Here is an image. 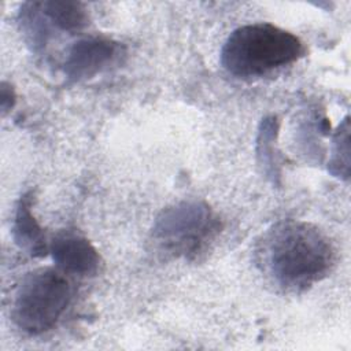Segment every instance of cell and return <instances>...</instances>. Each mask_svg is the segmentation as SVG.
<instances>
[{"label":"cell","mask_w":351,"mask_h":351,"mask_svg":"<svg viewBox=\"0 0 351 351\" xmlns=\"http://www.w3.org/2000/svg\"><path fill=\"white\" fill-rule=\"evenodd\" d=\"M258 255L263 270L287 291H303L321 281L335 262L329 239L317 226L296 219L273 225Z\"/></svg>","instance_id":"1"},{"label":"cell","mask_w":351,"mask_h":351,"mask_svg":"<svg viewBox=\"0 0 351 351\" xmlns=\"http://www.w3.org/2000/svg\"><path fill=\"white\" fill-rule=\"evenodd\" d=\"M304 52L302 41L271 23L237 27L221 49L222 67L236 77H256L298 60Z\"/></svg>","instance_id":"2"},{"label":"cell","mask_w":351,"mask_h":351,"mask_svg":"<svg viewBox=\"0 0 351 351\" xmlns=\"http://www.w3.org/2000/svg\"><path fill=\"white\" fill-rule=\"evenodd\" d=\"M219 228V218L208 204L184 200L162 210L154 222L151 240L165 255L192 259L215 237Z\"/></svg>","instance_id":"3"},{"label":"cell","mask_w":351,"mask_h":351,"mask_svg":"<svg viewBox=\"0 0 351 351\" xmlns=\"http://www.w3.org/2000/svg\"><path fill=\"white\" fill-rule=\"evenodd\" d=\"M70 299V284L59 270L37 269L16 289L12 319L23 332L40 335L58 322Z\"/></svg>","instance_id":"4"},{"label":"cell","mask_w":351,"mask_h":351,"mask_svg":"<svg viewBox=\"0 0 351 351\" xmlns=\"http://www.w3.org/2000/svg\"><path fill=\"white\" fill-rule=\"evenodd\" d=\"M121 53V45L106 37L75 41L67 52L63 70L70 81H85L108 67Z\"/></svg>","instance_id":"5"},{"label":"cell","mask_w":351,"mask_h":351,"mask_svg":"<svg viewBox=\"0 0 351 351\" xmlns=\"http://www.w3.org/2000/svg\"><path fill=\"white\" fill-rule=\"evenodd\" d=\"M56 266L70 274L93 276L99 270L100 256L96 248L84 236L63 230L58 233L48 245Z\"/></svg>","instance_id":"6"},{"label":"cell","mask_w":351,"mask_h":351,"mask_svg":"<svg viewBox=\"0 0 351 351\" xmlns=\"http://www.w3.org/2000/svg\"><path fill=\"white\" fill-rule=\"evenodd\" d=\"M32 193H23L18 202L14 219L15 243L26 250L32 256H44L49 248L45 243V236L41 226L37 223L32 213Z\"/></svg>","instance_id":"7"},{"label":"cell","mask_w":351,"mask_h":351,"mask_svg":"<svg viewBox=\"0 0 351 351\" xmlns=\"http://www.w3.org/2000/svg\"><path fill=\"white\" fill-rule=\"evenodd\" d=\"M40 8L53 29L77 32L88 23V14L82 3L66 0L38 1Z\"/></svg>","instance_id":"8"},{"label":"cell","mask_w":351,"mask_h":351,"mask_svg":"<svg viewBox=\"0 0 351 351\" xmlns=\"http://www.w3.org/2000/svg\"><path fill=\"white\" fill-rule=\"evenodd\" d=\"M329 171L341 180L350 178V118L346 117L333 136Z\"/></svg>","instance_id":"9"},{"label":"cell","mask_w":351,"mask_h":351,"mask_svg":"<svg viewBox=\"0 0 351 351\" xmlns=\"http://www.w3.org/2000/svg\"><path fill=\"white\" fill-rule=\"evenodd\" d=\"M278 122L276 117H267L262 121L258 137V155L262 165H265V171L270 177H276V154H274V138L277 136Z\"/></svg>","instance_id":"10"},{"label":"cell","mask_w":351,"mask_h":351,"mask_svg":"<svg viewBox=\"0 0 351 351\" xmlns=\"http://www.w3.org/2000/svg\"><path fill=\"white\" fill-rule=\"evenodd\" d=\"M14 104H15L14 88L10 84L3 82L1 84V95H0V106H1L3 114L10 111L14 107Z\"/></svg>","instance_id":"11"}]
</instances>
